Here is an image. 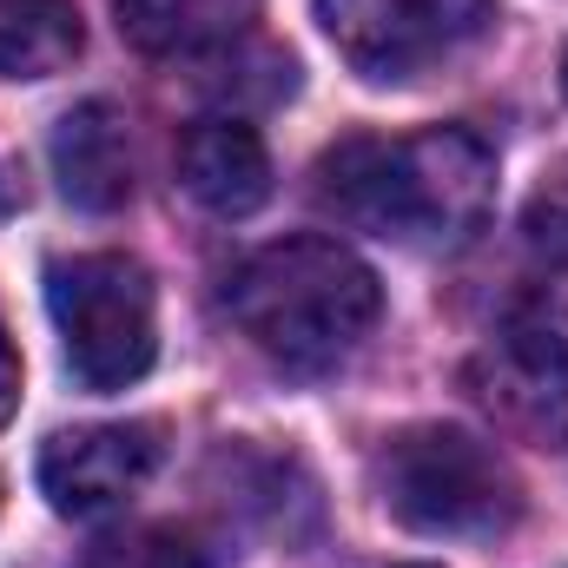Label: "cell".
Segmentation results:
<instances>
[{
    "label": "cell",
    "instance_id": "6da1fadb",
    "mask_svg": "<svg viewBox=\"0 0 568 568\" xmlns=\"http://www.w3.org/2000/svg\"><path fill=\"white\" fill-rule=\"evenodd\" d=\"M496 192L489 145L463 126H429L404 140H337L317 159V199L351 232L390 245H463Z\"/></svg>",
    "mask_w": 568,
    "mask_h": 568
},
{
    "label": "cell",
    "instance_id": "52a82bcc",
    "mask_svg": "<svg viewBox=\"0 0 568 568\" xmlns=\"http://www.w3.org/2000/svg\"><path fill=\"white\" fill-rule=\"evenodd\" d=\"M152 469H159V429L152 424L60 429L40 449V496L53 503V516L93 523V516H113L120 503H133Z\"/></svg>",
    "mask_w": 568,
    "mask_h": 568
},
{
    "label": "cell",
    "instance_id": "8992f818",
    "mask_svg": "<svg viewBox=\"0 0 568 568\" xmlns=\"http://www.w3.org/2000/svg\"><path fill=\"white\" fill-rule=\"evenodd\" d=\"M317 20L351 73L390 87L456 60L489 27V0H317Z\"/></svg>",
    "mask_w": 568,
    "mask_h": 568
},
{
    "label": "cell",
    "instance_id": "ba28073f",
    "mask_svg": "<svg viewBox=\"0 0 568 568\" xmlns=\"http://www.w3.org/2000/svg\"><path fill=\"white\" fill-rule=\"evenodd\" d=\"M179 185L219 219L258 212L272 199V152L258 140V126H245V120H199V126H185Z\"/></svg>",
    "mask_w": 568,
    "mask_h": 568
},
{
    "label": "cell",
    "instance_id": "30bf717a",
    "mask_svg": "<svg viewBox=\"0 0 568 568\" xmlns=\"http://www.w3.org/2000/svg\"><path fill=\"white\" fill-rule=\"evenodd\" d=\"M258 0H120V33L152 60H185L232 47Z\"/></svg>",
    "mask_w": 568,
    "mask_h": 568
},
{
    "label": "cell",
    "instance_id": "277c9868",
    "mask_svg": "<svg viewBox=\"0 0 568 568\" xmlns=\"http://www.w3.org/2000/svg\"><path fill=\"white\" fill-rule=\"evenodd\" d=\"M47 311L80 390L113 397L140 384L159 357V297L152 272L126 252H80L47 265Z\"/></svg>",
    "mask_w": 568,
    "mask_h": 568
},
{
    "label": "cell",
    "instance_id": "8fae6325",
    "mask_svg": "<svg viewBox=\"0 0 568 568\" xmlns=\"http://www.w3.org/2000/svg\"><path fill=\"white\" fill-rule=\"evenodd\" d=\"M80 47L87 27L73 0H0V80H53Z\"/></svg>",
    "mask_w": 568,
    "mask_h": 568
},
{
    "label": "cell",
    "instance_id": "2e32d148",
    "mask_svg": "<svg viewBox=\"0 0 568 568\" xmlns=\"http://www.w3.org/2000/svg\"><path fill=\"white\" fill-rule=\"evenodd\" d=\"M397 568H436V562H397Z\"/></svg>",
    "mask_w": 568,
    "mask_h": 568
},
{
    "label": "cell",
    "instance_id": "7c38bea8",
    "mask_svg": "<svg viewBox=\"0 0 568 568\" xmlns=\"http://www.w3.org/2000/svg\"><path fill=\"white\" fill-rule=\"evenodd\" d=\"M80 568H212V556H205L192 536L145 523V529H120V536L93 542Z\"/></svg>",
    "mask_w": 568,
    "mask_h": 568
},
{
    "label": "cell",
    "instance_id": "3957f363",
    "mask_svg": "<svg viewBox=\"0 0 568 568\" xmlns=\"http://www.w3.org/2000/svg\"><path fill=\"white\" fill-rule=\"evenodd\" d=\"M377 496L417 536H503L523 516V483L496 443L456 424L397 429L377 449Z\"/></svg>",
    "mask_w": 568,
    "mask_h": 568
},
{
    "label": "cell",
    "instance_id": "7a4b0ae2",
    "mask_svg": "<svg viewBox=\"0 0 568 568\" xmlns=\"http://www.w3.org/2000/svg\"><path fill=\"white\" fill-rule=\"evenodd\" d=\"M225 311L252 337V351H265L278 371L324 377L371 337L384 284L351 245L304 232L258 245L225 284Z\"/></svg>",
    "mask_w": 568,
    "mask_h": 568
},
{
    "label": "cell",
    "instance_id": "4fadbf2b",
    "mask_svg": "<svg viewBox=\"0 0 568 568\" xmlns=\"http://www.w3.org/2000/svg\"><path fill=\"white\" fill-rule=\"evenodd\" d=\"M523 232H529V245H536L549 265H568V185H549V192L529 205Z\"/></svg>",
    "mask_w": 568,
    "mask_h": 568
},
{
    "label": "cell",
    "instance_id": "5bb4252c",
    "mask_svg": "<svg viewBox=\"0 0 568 568\" xmlns=\"http://www.w3.org/2000/svg\"><path fill=\"white\" fill-rule=\"evenodd\" d=\"M20 410V351H13V337H7V324H0V424Z\"/></svg>",
    "mask_w": 568,
    "mask_h": 568
},
{
    "label": "cell",
    "instance_id": "5b68a950",
    "mask_svg": "<svg viewBox=\"0 0 568 568\" xmlns=\"http://www.w3.org/2000/svg\"><path fill=\"white\" fill-rule=\"evenodd\" d=\"M469 390L503 429L568 449V304L516 297L483 351L469 357Z\"/></svg>",
    "mask_w": 568,
    "mask_h": 568
},
{
    "label": "cell",
    "instance_id": "9a60e30c",
    "mask_svg": "<svg viewBox=\"0 0 568 568\" xmlns=\"http://www.w3.org/2000/svg\"><path fill=\"white\" fill-rule=\"evenodd\" d=\"M562 93H568V53H562Z\"/></svg>",
    "mask_w": 568,
    "mask_h": 568
},
{
    "label": "cell",
    "instance_id": "9c48e42d",
    "mask_svg": "<svg viewBox=\"0 0 568 568\" xmlns=\"http://www.w3.org/2000/svg\"><path fill=\"white\" fill-rule=\"evenodd\" d=\"M53 179H60V199L80 205V212H120L133 199V145H126V120L106 106V100H87L73 106L60 126H53Z\"/></svg>",
    "mask_w": 568,
    "mask_h": 568
}]
</instances>
